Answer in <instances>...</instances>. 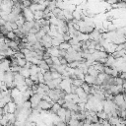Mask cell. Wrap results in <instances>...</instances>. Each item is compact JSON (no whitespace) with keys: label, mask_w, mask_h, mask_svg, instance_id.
<instances>
[{"label":"cell","mask_w":126,"mask_h":126,"mask_svg":"<svg viewBox=\"0 0 126 126\" xmlns=\"http://www.w3.org/2000/svg\"><path fill=\"white\" fill-rule=\"evenodd\" d=\"M89 35H90V39H91V40H94V41H96V42H98V40L102 37V33H101L98 30H96L95 28L94 29L93 32H91L89 33Z\"/></svg>","instance_id":"cell-1"},{"label":"cell","mask_w":126,"mask_h":126,"mask_svg":"<svg viewBox=\"0 0 126 126\" xmlns=\"http://www.w3.org/2000/svg\"><path fill=\"white\" fill-rule=\"evenodd\" d=\"M23 15H24L26 21H32V20H34L33 12L30 8H24L23 9Z\"/></svg>","instance_id":"cell-2"},{"label":"cell","mask_w":126,"mask_h":126,"mask_svg":"<svg viewBox=\"0 0 126 126\" xmlns=\"http://www.w3.org/2000/svg\"><path fill=\"white\" fill-rule=\"evenodd\" d=\"M30 100H31V103H32V108H35V107L38 106V104L41 100V97L37 94H34L30 97Z\"/></svg>","instance_id":"cell-3"},{"label":"cell","mask_w":126,"mask_h":126,"mask_svg":"<svg viewBox=\"0 0 126 126\" xmlns=\"http://www.w3.org/2000/svg\"><path fill=\"white\" fill-rule=\"evenodd\" d=\"M113 102L119 107L123 102H124V94L123 93H120V94H117L113 96Z\"/></svg>","instance_id":"cell-4"},{"label":"cell","mask_w":126,"mask_h":126,"mask_svg":"<svg viewBox=\"0 0 126 126\" xmlns=\"http://www.w3.org/2000/svg\"><path fill=\"white\" fill-rule=\"evenodd\" d=\"M53 103H54V102H50V101H47V100L41 98V100H40L38 106H39V108H41V109H46V110H47V109H50V108H51V106H52Z\"/></svg>","instance_id":"cell-5"},{"label":"cell","mask_w":126,"mask_h":126,"mask_svg":"<svg viewBox=\"0 0 126 126\" xmlns=\"http://www.w3.org/2000/svg\"><path fill=\"white\" fill-rule=\"evenodd\" d=\"M84 81L90 85H94L95 84V81H96V77L94 76H92L90 74H86L85 75V78H84Z\"/></svg>","instance_id":"cell-6"},{"label":"cell","mask_w":126,"mask_h":126,"mask_svg":"<svg viewBox=\"0 0 126 126\" xmlns=\"http://www.w3.org/2000/svg\"><path fill=\"white\" fill-rule=\"evenodd\" d=\"M38 66H39V68H40V72H42V73H44L45 71L49 70V68H50V66L46 63V61H45L44 59H41V60H40Z\"/></svg>","instance_id":"cell-7"},{"label":"cell","mask_w":126,"mask_h":126,"mask_svg":"<svg viewBox=\"0 0 126 126\" xmlns=\"http://www.w3.org/2000/svg\"><path fill=\"white\" fill-rule=\"evenodd\" d=\"M66 110H67L66 107L61 106V108L56 112V114L59 116V118H60L61 120H64V121H65V119H66Z\"/></svg>","instance_id":"cell-8"},{"label":"cell","mask_w":126,"mask_h":126,"mask_svg":"<svg viewBox=\"0 0 126 126\" xmlns=\"http://www.w3.org/2000/svg\"><path fill=\"white\" fill-rule=\"evenodd\" d=\"M26 36H27V38H28V41H29V42H31L32 44H33V43H35L36 41H38V40H37V38H36V36H35V33L29 32Z\"/></svg>","instance_id":"cell-9"},{"label":"cell","mask_w":126,"mask_h":126,"mask_svg":"<svg viewBox=\"0 0 126 126\" xmlns=\"http://www.w3.org/2000/svg\"><path fill=\"white\" fill-rule=\"evenodd\" d=\"M30 72H31V75H37V73L40 72V68L36 64H32L30 68Z\"/></svg>","instance_id":"cell-10"},{"label":"cell","mask_w":126,"mask_h":126,"mask_svg":"<svg viewBox=\"0 0 126 126\" xmlns=\"http://www.w3.org/2000/svg\"><path fill=\"white\" fill-rule=\"evenodd\" d=\"M19 73L20 74H22L25 78H28V77H30L31 76V72H30V69L29 68H27V67H21V70L19 71Z\"/></svg>","instance_id":"cell-11"},{"label":"cell","mask_w":126,"mask_h":126,"mask_svg":"<svg viewBox=\"0 0 126 126\" xmlns=\"http://www.w3.org/2000/svg\"><path fill=\"white\" fill-rule=\"evenodd\" d=\"M98 71L93 66V65H91V66H89V69H88V74H90V75H92V76H94V77H97V75H98Z\"/></svg>","instance_id":"cell-12"},{"label":"cell","mask_w":126,"mask_h":126,"mask_svg":"<svg viewBox=\"0 0 126 126\" xmlns=\"http://www.w3.org/2000/svg\"><path fill=\"white\" fill-rule=\"evenodd\" d=\"M33 15H34V20H40L43 18L44 13L42 10H36L33 12Z\"/></svg>","instance_id":"cell-13"},{"label":"cell","mask_w":126,"mask_h":126,"mask_svg":"<svg viewBox=\"0 0 126 126\" xmlns=\"http://www.w3.org/2000/svg\"><path fill=\"white\" fill-rule=\"evenodd\" d=\"M61 104H59L57 101L56 102H54L53 104H52V106H51V108H50V111L52 112V113H56L60 108H61Z\"/></svg>","instance_id":"cell-14"},{"label":"cell","mask_w":126,"mask_h":126,"mask_svg":"<svg viewBox=\"0 0 126 126\" xmlns=\"http://www.w3.org/2000/svg\"><path fill=\"white\" fill-rule=\"evenodd\" d=\"M91 86H92V85H90V84H88V83L84 82V83L82 84V86H81V87L83 88V90H84L87 94H90V93H91V88H92Z\"/></svg>","instance_id":"cell-15"},{"label":"cell","mask_w":126,"mask_h":126,"mask_svg":"<svg viewBox=\"0 0 126 126\" xmlns=\"http://www.w3.org/2000/svg\"><path fill=\"white\" fill-rule=\"evenodd\" d=\"M70 47H71V44H70L68 41H63V42H61L60 45H59V48H60V49H65V50H68Z\"/></svg>","instance_id":"cell-16"},{"label":"cell","mask_w":126,"mask_h":126,"mask_svg":"<svg viewBox=\"0 0 126 126\" xmlns=\"http://www.w3.org/2000/svg\"><path fill=\"white\" fill-rule=\"evenodd\" d=\"M84 82H85V81H84V80H82V79L75 78V79H73L72 84H73V85H75L76 87H81V86H82V84H83Z\"/></svg>","instance_id":"cell-17"},{"label":"cell","mask_w":126,"mask_h":126,"mask_svg":"<svg viewBox=\"0 0 126 126\" xmlns=\"http://www.w3.org/2000/svg\"><path fill=\"white\" fill-rule=\"evenodd\" d=\"M43 76H44V80H45V82L53 79V78H52V75H51V71H50V70L45 71V72L43 73Z\"/></svg>","instance_id":"cell-18"},{"label":"cell","mask_w":126,"mask_h":126,"mask_svg":"<svg viewBox=\"0 0 126 126\" xmlns=\"http://www.w3.org/2000/svg\"><path fill=\"white\" fill-rule=\"evenodd\" d=\"M6 36H7V38H9V39H11V40H12V39H16V38L18 37L14 31L8 32H7V34H6Z\"/></svg>","instance_id":"cell-19"},{"label":"cell","mask_w":126,"mask_h":126,"mask_svg":"<svg viewBox=\"0 0 126 126\" xmlns=\"http://www.w3.org/2000/svg\"><path fill=\"white\" fill-rule=\"evenodd\" d=\"M51 43H52V46H59L60 43H61V41L58 39V37L54 36V37H52V39H51Z\"/></svg>","instance_id":"cell-20"},{"label":"cell","mask_w":126,"mask_h":126,"mask_svg":"<svg viewBox=\"0 0 126 126\" xmlns=\"http://www.w3.org/2000/svg\"><path fill=\"white\" fill-rule=\"evenodd\" d=\"M79 64H80V61H78V60H74V61L68 62V66H70V67H72V68H77V67H79Z\"/></svg>","instance_id":"cell-21"},{"label":"cell","mask_w":126,"mask_h":126,"mask_svg":"<svg viewBox=\"0 0 126 126\" xmlns=\"http://www.w3.org/2000/svg\"><path fill=\"white\" fill-rule=\"evenodd\" d=\"M17 61H18V65L21 66V67H24L27 63L26 58H17Z\"/></svg>","instance_id":"cell-22"},{"label":"cell","mask_w":126,"mask_h":126,"mask_svg":"<svg viewBox=\"0 0 126 126\" xmlns=\"http://www.w3.org/2000/svg\"><path fill=\"white\" fill-rule=\"evenodd\" d=\"M51 11L53 10V9H55L56 7H57V5H56V0H52V1H49V4H48V6H47Z\"/></svg>","instance_id":"cell-23"},{"label":"cell","mask_w":126,"mask_h":126,"mask_svg":"<svg viewBox=\"0 0 126 126\" xmlns=\"http://www.w3.org/2000/svg\"><path fill=\"white\" fill-rule=\"evenodd\" d=\"M25 83H26V85L28 86V87H32L34 83H33V81L30 78V77H28V78H25Z\"/></svg>","instance_id":"cell-24"},{"label":"cell","mask_w":126,"mask_h":126,"mask_svg":"<svg viewBox=\"0 0 126 126\" xmlns=\"http://www.w3.org/2000/svg\"><path fill=\"white\" fill-rule=\"evenodd\" d=\"M32 0H23L22 1V4H23V6L25 7V8H29L31 5H32Z\"/></svg>","instance_id":"cell-25"},{"label":"cell","mask_w":126,"mask_h":126,"mask_svg":"<svg viewBox=\"0 0 126 126\" xmlns=\"http://www.w3.org/2000/svg\"><path fill=\"white\" fill-rule=\"evenodd\" d=\"M23 107H25V108H28V109H30V108H32V103H31V100H26L24 103H23Z\"/></svg>","instance_id":"cell-26"},{"label":"cell","mask_w":126,"mask_h":126,"mask_svg":"<svg viewBox=\"0 0 126 126\" xmlns=\"http://www.w3.org/2000/svg\"><path fill=\"white\" fill-rule=\"evenodd\" d=\"M62 12V9H60V8H58V7H56L55 9H53L52 10V13H53V15L54 16H57L59 13H61Z\"/></svg>","instance_id":"cell-27"},{"label":"cell","mask_w":126,"mask_h":126,"mask_svg":"<svg viewBox=\"0 0 126 126\" xmlns=\"http://www.w3.org/2000/svg\"><path fill=\"white\" fill-rule=\"evenodd\" d=\"M111 71H112V68L109 67V66H104V73H106L107 75H111Z\"/></svg>","instance_id":"cell-28"},{"label":"cell","mask_w":126,"mask_h":126,"mask_svg":"<svg viewBox=\"0 0 126 126\" xmlns=\"http://www.w3.org/2000/svg\"><path fill=\"white\" fill-rule=\"evenodd\" d=\"M50 31L52 32H57V26L54 24H50Z\"/></svg>","instance_id":"cell-29"},{"label":"cell","mask_w":126,"mask_h":126,"mask_svg":"<svg viewBox=\"0 0 126 126\" xmlns=\"http://www.w3.org/2000/svg\"><path fill=\"white\" fill-rule=\"evenodd\" d=\"M45 61H46V63L49 65V66H51V65H53V61H52V58L51 57H49V58H47V59H45Z\"/></svg>","instance_id":"cell-30"},{"label":"cell","mask_w":126,"mask_h":126,"mask_svg":"<svg viewBox=\"0 0 126 126\" xmlns=\"http://www.w3.org/2000/svg\"><path fill=\"white\" fill-rule=\"evenodd\" d=\"M123 47H124V49L126 50V42H123Z\"/></svg>","instance_id":"cell-31"},{"label":"cell","mask_w":126,"mask_h":126,"mask_svg":"<svg viewBox=\"0 0 126 126\" xmlns=\"http://www.w3.org/2000/svg\"><path fill=\"white\" fill-rule=\"evenodd\" d=\"M124 101L126 102V94H124Z\"/></svg>","instance_id":"cell-32"},{"label":"cell","mask_w":126,"mask_h":126,"mask_svg":"<svg viewBox=\"0 0 126 126\" xmlns=\"http://www.w3.org/2000/svg\"><path fill=\"white\" fill-rule=\"evenodd\" d=\"M124 94H126V90H125V93H124Z\"/></svg>","instance_id":"cell-33"}]
</instances>
